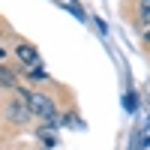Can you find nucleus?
I'll return each instance as SVG.
<instances>
[{
	"instance_id": "7",
	"label": "nucleus",
	"mask_w": 150,
	"mask_h": 150,
	"mask_svg": "<svg viewBox=\"0 0 150 150\" xmlns=\"http://www.w3.org/2000/svg\"><path fill=\"white\" fill-rule=\"evenodd\" d=\"M138 12H141V18L147 21V15H150V0H141V3H138Z\"/></svg>"
},
{
	"instance_id": "1",
	"label": "nucleus",
	"mask_w": 150,
	"mask_h": 150,
	"mask_svg": "<svg viewBox=\"0 0 150 150\" xmlns=\"http://www.w3.org/2000/svg\"><path fill=\"white\" fill-rule=\"evenodd\" d=\"M24 105H27V111L36 114L39 120L60 123V120H57V105H54L51 96H45V93H27V96H24Z\"/></svg>"
},
{
	"instance_id": "4",
	"label": "nucleus",
	"mask_w": 150,
	"mask_h": 150,
	"mask_svg": "<svg viewBox=\"0 0 150 150\" xmlns=\"http://www.w3.org/2000/svg\"><path fill=\"white\" fill-rule=\"evenodd\" d=\"M0 84L3 87H15V72L9 66H0Z\"/></svg>"
},
{
	"instance_id": "6",
	"label": "nucleus",
	"mask_w": 150,
	"mask_h": 150,
	"mask_svg": "<svg viewBox=\"0 0 150 150\" xmlns=\"http://www.w3.org/2000/svg\"><path fill=\"white\" fill-rule=\"evenodd\" d=\"M63 123H66V126H72V129H84V123L75 117V114H66V117H63Z\"/></svg>"
},
{
	"instance_id": "5",
	"label": "nucleus",
	"mask_w": 150,
	"mask_h": 150,
	"mask_svg": "<svg viewBox=\"0 0 150 150\" xmlns=\"http://www.w3.org/2000/svg\"><path fill=\"white\" fill-rule=\"evenodd\" d=\"M123 108H126V111H135V108H138V96H135V93H126V96H123Z\"/></svg>"
},
{
	"instance_id": "8",
	"label": "nucleus",
	"mask_w": 150,
	"mask_h": 150,
	"mask_svg": "<svg viewBox=\"0 0 150 150\" xmlns=\"http://www.w3.org/2000/svg\"><path fill=\"white\" fill-rule=\"evenodd\" d=\"M0 57H6V54H3V48H0Z\"/></svg>"
},
{
	"instance_id": "2",
	"label": "nucleus",
	"mask_w": 150,
	"mask_h": 150,
	"mask_svg": "<svg viewBox=\"0 0 150 150\" xmlns=\"http://www.w3.org/2000/svg\"><path fill=\"white\" fill-rule=\"evenodd\" d=\"M6 117H9L12 123H18V126H21V123L30 120V111H27V105H24L21 99H12V102L6 105Z\"/></svg>"
},
{
	"instance_id": "3",
	"label": "nucleus",
	"mask_w": 150,
	"mask_h": 150,
	"mask_svg": "<svg viewBox=\"0 0 150 150\" xmlns=\"http://www.w3.org/2000/svg\"><path fill=\"white\" fill-rule=\"evenodd\" d=\"M15 57L21 60V63H27V66H36V63H39V51H36L33 45H18V48H15Z\"/></svg>"
},
{
	"instance_id": "9",
	"label": "nucleus",
	"mask_w": 150,
	"mask_h": 150,
	"mask_svg": "<svg viewBox=\"0 0 150 150\" xmlns=\"http://www.w3.org/2000/svg\"><path fill=\"white\" fill-rule=\"evenodd\" d=\"M0 36H3V27H0Z\"/></svg>"
}]
</instances>
